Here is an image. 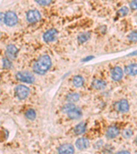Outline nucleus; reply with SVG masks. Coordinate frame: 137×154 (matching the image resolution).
Returning a JSON list of instances; mask_svg holds the SVG:
<instances>
[{
	"mask_svg": "<svg viewBox=\"0 0 137 154\" xmlns=\"http://www.w3.org/2000/svg\"><path fill=\"white\" fill-rule=\"evenodd\" d=\"M119 130L115 126H111L106 131V137L108 138H114L119 135Z\"/></svg>",
	"mask_w": 137,
	"mask_h": 154,
	"instance_id": "11",
	"label": "nucleus"
},
{
	"mask_svg": "<svg viewBox=\"0 0 137 154\" xmlns=\"http://www.w3.org/2000/svg\"><path fill=\"white\" fill-rule=\"evenodd\" d=\"M6 54L8 58L11 59H14L17 58L18 54V49L14 45H8L6 48Z\"/></svg>",
	"mask_w": 137,
	"mask_h": 154,
	"instance_id": "8",
	"label": "nucleus"
},
{
	"mask_svg": "<svg viewBox=\"0 0 137 154\" xmlns=\"http://www.w3.org/2000/svg\"><path fill=\"white\" fill-rule=\"evenodd\" d=\"M3 66L4 68L6 69H10L12 66L11 62L9 60L8 58H4L3 59Z\"/></svg>",
	"mask_w": 137,
	"mask_h": 154,
	"instance_id": "25",
	"label": "nucleus"
},
{
	"mask_svg": "<svg viewBox=\"0 0 137 154\" xmlns=\"http://www.w3.org/2000/svg\"><path fill=\"white\" fill-rule=\"evenodd\" d=\"M123 72L119 66H114L111 70V78L114 81H119L123 77Z\"/></svg>",
	"mask_w": 137,
	"mask_h": 154,
	"instance_id": "10",
	"label": "nucleus"
},
{
	"mask_svg": "<svg viewBox=\"0 0 137 154\" xmlns=\"http://www.w3.org/2000/svg\"><path fill=\"white\" fill-rule=\"evenodd\" d=\"M91 38V34L89 32H83V33L79 34L78 36V39L79 43H84Z\"/></svg>",
	"mask_w": 137,
	"mask_h": 154,
	"instance_id": "17",
	"label": "nucleus"
},
{
	"mask_svg": "<svg viewBox=\"0 0 137 154\" xmlns=\"http://www.w3.org/2000/svg\"><path fill=\"white\" fill-rule=\"evenodd\" d=\"M129 103L126 99H121L114 105V108L116 110L120 111L121 112H126L129 110Z\"/></svg>",
	"mask_w": 137,
	"mask_h": 154,
	"instance_id": "6",
	"label": "nucleus"
},
{
	"mask_svg": "<svg viewBox=\"0 0 137 154\" xmlns=\"http://www.w3.org/2000/svg\"><path fill=\"white\" fill-rule=\"evenodd\" d=\"M86 124L85 123H79V124H78L74 128V132L77 135H79L81 134L84 133V131L86 130Z\"/></svg>",
	"mask_w": 137,
	"mask_h": 154,
	"instance_id": "16",
	"label": "nucleus"
},
{
	"mask_svg": "<svg viewBox=\"0 0 137 154\" xmlns=\"http://www.w3.org/2000/svg\"><path fill=\"white\" fill-rule=\"evenodd\" d=\"M51 60L50 57L47 55H43L40 57L34 64L33 70L36 73L42 75L49 70L51 67Z\"/></svg>",
	"mask_w": 137,
	"mask_h": 154,
	"instance_id": "1",
	"label": "nucleus"
},
{
	"mask_svg": "<svg viewBox=\"0 0 137 154\" xmlns=\"http://www.w3.org/2000/svg\"><path fill=\"white\" fill-rule=\"evenodd\" d=\"M30 90L27 86L24 85H18L15 88V94L18 99L23 100L26 99L29 95Z\"/></svg>",
	"mask_w": 137,
	"mask_h": 154,
	"instance_id": "4",
	"label": "nucleus"
},
{
	"mask_svg": "<svg viewBox=\"0 0 137 154\" xmlns=\"http://www.w3.org/2000/svg\"><path fill=\"white\" fill-rule=\"evenodd\" d=\"M79 98V96L77 93H70L67 96V100L71 103L76 102V101H78Z\"/></svg>",
	"mask_w": 137,
	"mask_h": 154,
	"instance_id": "19",
	"label": "nucleus"
},
{
	"mask_svg": "<svg viewBox=\"0 0 137 154\" xmlns=\"http://www.w3.org/2000/svg\"><path fill=\"white\" fill-rule=\"evenodd\" d=\"M18 22V17L14 12L9 11L5 14L4 23L8 26H14Z\"/></svg>",
	"mask_w": 137,
	"mask_h": 154,
	"instance_id": "3",
	"label": "nucleus"
},
{
	"mask_svg": "<svg viewBox=\"0 0 137 154\" xmlns=\"http://www.w3.org/2000/svg\"><path fill=\"white\" fill-rule=\"evenodd\" d=\"M26 18L30 23H34L41 20V15L40 12L36 10H30L27 12Z\"/></svg>",
	"mask_w": 137,
	"mask_h": 154,
	"instance_id": "5",
	"label": "nucleus"
},
{
	"mask_svg": "<svg viewBox=\"0 0 137 154\" xmlns=\"http://www.w3.org/2000/svg\"><path fill=\"white\" fill-rule=\"evenodd\" d=\"M73 84L75 86L81 87L84 84V79L82 76L76 75L73 78Z\"/></svg>",
	"mask_w": 137,
	"mask_h": 154,
	"instance_id": "18",
	"label": "nucleus"
},
{
	"mask_svg": "<svg viewBox=\"0 0 137 154\" xmlns=\"http://www.w3.org/2000/svg\"><path fill=\"white\" fill-rule=\"evenodd\" d=\"M37 3L40 5H42V6H47L51 3V1H36Z\"/></svg>",
	"mask_w": 137,
	"mask_h": 154,
	"instance_id": "26",
	"label": "nucleus"
},
{
	"mask_svg": "<svg viewBox=\"0 0 137 154\" xmlns=\"http://www.w3.org/2000/svg\"><path fill=\"white\" fill-rule=\"evenodd\" d=\"M128 39L132 42H137V30L132 32L128 35Z\"/></svg>",
	"mask_w": 137,
	"mask_h": 154,
	"instance_id": "23",
	"label": "nucleus"
},
{
	"mask_svg": "<svg viewBox=\"0 0 137 154\" xmlns=\"http://www.w3.org/2000/svg\"><path fill=\"white\" fill-rule=\"evenodd\" d=\"M74 147L71 144H64L58 149V154H73Z\"/></svg>",
	"mask_w": 137,
	"mask_h": 154,
	"instance_id": "9",
	"label": "nucleus"
},
{
	"mask_svg": "<svg viewBox=\"0 0 137 154\" xmlns=\"http://www.w3.org/2000/svg\"><path fill=\"white\" fill-rule=\"evenodd\" d=\"M89 145V140H87L86 138H79L76 140V147L79 150L85 149L88 147Z\"/></svg>",
	"mask_w": 137,
	"mask_h": 154,
	"instance_id": "12",
	"label": "nucleus"
},
{
	"mask_svg": "<svg viewBox=\"0 0 137 154\" xmlns=\"http://www.w3.org/2000/svg\"><path fill=\"white\" fill-rule=\"evenodd\" d=\"M67 115H68V116L69 119H79V117H80L82 115V112H81L80 110L75 108L73 109H72L71 111H69V112L67 113Z\"/></svg>",
	"mask_w": 137,
	"mask_h": 154,
	"instance_id": "14",
	"label": "nucleus"
},
{
	"mask_svg": "<svg viewBox=\"0 0 137 154\" xmlns=\"http://www.w3.org/2000/svg\"><path fill=\"white\" fill-rule=\"evenodd\" d=\"M129 6H130V8L132 9L137 10V1L132 2L130 4H129Z\"/></svg>",
	"mask_w": 137,
	"mask_h": 154,
	"instance_id": "27",
	"label": "nucleus"
},
{
	"mask_svg": "<svg viewBox=\"0 0 137 154\" xmlns=\"http://www.w3.org/2000/svg\"><path fill=\"white\" fill-rule=\"evenodd\" d=\"M129 12L128 8L126 6H124L123 8H121L117 11V15H119L120 17H123L127 15Z\"/></svg>",
	"mask_w": 137,
	"mask_h": 154,
	"instance_id": "21",
	"label": "nucleus"
},
{
	"mask_svg": "<svg viewBox=\"0 0 137 154\" xmlns=\"http://www.w3.org/2000/svg\"><path fill=\"white\" fill-rule=\"evenodd\" d=\"M75 108H76V106H75L73 103H67L63 106V112L68 113L69 111H71L72 109H73Z\"/></svg>",
	"mask_w": 137,
	"mask_h": 154,
	"instance_id": "22",
	"label": "nucleus"
},
{
	"mask_svg": "<svg viewBox=\"0 0 137 154\" xmlns=\"http://www.w3.org/2000/svg\"><path fill=\"white\" fill-rule=\"evenodd\" d=\"M36 112L34 111L33 109H29L27 110L26 112V116L27 119H28L29 120H34L36 118Z\"/></svg>",
	"mask_w": 137,
	"mask_h": 154,
	"instance_id": "20",
	"label": "nucleus"
},
{
	"mask_svg": "<svg viewBox=\"0 0 137 154\" xmlns=\"http://www.w3.org/2000/svg\"><path fill=\"white\" fill-rule=\"evenodd\" d=\"M132 131L130 130H124L123 131H122V136H123V138H129L132 136Z\"/></svg>",
	"mask_w": 137,
	"mask_h": 154,
	"instance_id": "24",
	"label": "nucleus"
},
{
	"mask_svg": "<svg viewBox=\"0 0 137 154\" xmlns=\"http://www.w3.org/2000/svg\"><path fill=\"white\" fill-rule=\"evenodd\" d=\"M16 78L22 82L32 84L34 82V77L27 71H20L16 74Z\"/></svg>",
	"mask_w": 137,
	"mask_h": 154,
	"instance_id": "2",
	"label": "nucleus"
},
{
	"mask_svg": "<svg viewBox=\"0 0 137 154\" xmlns=\"http://www.w3.org/2000/svg\"><path fill=\"white\" fill-rule=\"evenodd\" d=\"M92 58H93V56H88V57H86V58H84V59L83 60V61H84V62L89 61V60H91Z\"/></svg>",
	"mask_w": 137,
	"mask_h": 154,
	"instance_id": "29",
	"label": "nucleus"
},
{
	"mask_svg": "<svg viewBox=\"0 0 137 154\" xmlns=\"http://www.w3.org/2000/svg\"><path fill=\"white\" fill-rule=\"evenodd\" d=\"M136 141H137V137H136Z\"/></svg>",
	"mask_w": 137,
	"mask_h": 154,
	"instance_id": "30",
	"label": "nucleus"
},
{
	"mask_svg": "<svg viewBox=\"0 0 137 154\" xmlns=\"http://www.w3.org/2000/svg\"><path fill=\"white\" fill-rule=\"evenodd\" d=\"M124 72L129 75H137V64H131L126 66L124 69Z\"/></svg>",
	"mask_w": 137,
	"mask_h": 154,
	"instance_id": "13",
	"label": "nucleus"
},
{
	"mask_svg": "<svg viewBox=\"0 0 137 154\" xmlns=\"http://www.w3.org/2000/svg\"><path fill=\"white\" fill-rule=\"evenodd\" d=\"M116 154H130V153L128 151H121L119 152H117Z\"/></svg>",
	"mask_w": 137,
	"mask_h": 154,
	"instance_id": "28",
	"label": "nucleus"
},
{
	"mask_svg": "<svg viewBox=\"0 0 137 154\" xmlns=\"http://www.w3.org/2000/svg\"><path fill=\"white\" fill-rule=\"evenodd\" d=\"M58 31L55 28H51L47 30L45 33L43 34V39L45 42H51L54 41L56 38Z\"/></svg>",
	"mask_w": 137,
	"mask_h": 154,
	"instance_id": "7",
	"label": "nucleus"
},
{
	"mask_svg": "<svg viewBox=\"0 0 137 154\" xmlns=\"http://www.w3.org/2000/svg\"><path fill=\"white\" fill-rule=\"evenodd\" d=\"M92 86H93L95 89H98V90H101L106 88V82L104 80H101V79H95L92 83Z\"/></svg>",
	"mask_w": 137,
	"mask_h": 154,
	"instance_id": "15",
	"label": "nucleus"
},
{
	"mask_svg": "<svg viewBox=\"0 0 137 154\" xmlns=\"http://www.w3.org/2000/svg\"><path fill=\"white\" fill-rule=\"evenodd\" d=\"M136 17H137V14H136Z\"/></svg>",
	"mask_w": 137,
	"mask_h": 154,
	"instance_id": "31",
	"label": "nucleus"
}]
</instances>
